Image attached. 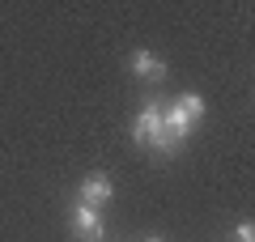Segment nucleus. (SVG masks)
I'll return each mask as SVG.
<instances>
[{"instance_id":"2","label":"nucleus","mask_w":255,"mask_h":242,"mask_svg":"<svg viewBox=\"0 0 255 242\" xmlns=\"http://www.w3.org/2000/svg\"><path fill=\"white\" fill-rule=\"evenodd\" d=\"M77 196H81V204L102 208V204H111V196H115V183H111V174H90Z\"/></svg>"},{"instance_id":"1","label":"nucleus","mask_w":255,"mask_h":242,"mask_svg":"<svg viewBox=\"0 0 255 242\" xmlns=\"http://www.w3.org/2000/svg\"><path fill=\"white\" fill-rule=\"evenodd\" d=\"M68 221H73L77 238L81 242H102V230H107V221H102V208H90L77 200L73 208H68Z\"/></svg>"},{"instance_id":"7","label":"nucleus","mask_w":255,"mask_h":242,"mask_svg":"<svg viewBox=\"0 0 255 242\" xmlns=\"http://www.w3.org/2000/svg\"><path fill=\"white\" fill-rule=\"evenodd\" d=\"M174 107H179L183 115L191 119V123H196V119L204 115V98H200V94H179V102H174Z\"/></svg>"},{"instance_id":"5","label":"nucleus","mask_w":255,"mask_h":242,"mask_svg":"<svg viewBox=\"0 0 255 242\" xmlns=\"http://www.w3.org/2000/svg\"><path fill=\"white\" fill-rule=\"evenodd\" d=\"M162 127H170V132L179 136V140H187V132H191V119L183 115L179 107H166V111H162Z\"/></svg>"},{"instance_id":"3","label":"nucleus","mask_w":255,"mask_h":242,"mask_svg":"<svg viewBox=\"0 0 255 242\" xmlns=\"http://www.w3.org/2000/svg\"><path fill=\"white\" fill-rule=\"evenodd\" d=\"M157 127H162V107H157V102H149V107L136 115V123H132V140H136V144H149Z\"/></svg>"},{"instance_id":"8","label":"nucleus","mask_w":255,"mask_h":242,"mask_svg":"<svg viewBox=\"0 0 255 242\" xmlns=\"http://www.w3.org/2000/svg\"><path fill=\"white\" fill-rule=\"evenodd\" d=\"M234 234H238V242H255V225H251V221H238Z\"/></svg>"},{"instance_id":"9","label":"nucleus","mask_w":255,"mask_h":242,"mask_svg":"<svg viewBox=\"0 0 255 242\" xmlns=\"http://www.w3.org/2000/svg\"><path fill=\"white\" fill-rule=\"evenodd\" d=\"M145 242H166V238H145Z\"/></svg>"},{"instance_id":"6","label":"nucleus","mask_w":255,"mask_h":242,"mask_svg":"<svg viewBox=\"0 0 255 242\" xmlns=\"http://www.w3.org/2000/svg\"><path fill=\"white\" fill-rule=\"evenodd\" d=\"M179 136H174L170 132V127H157V132H153V140H149V149H153V153H162V157H170V153H179Z\"/></svg>"},{"instance_id":"4","label":"nucleus","mask_w":255,"mask_h":242,"mask_svg":"<svg viewBox=\"0 0 255 242\" xmlns=\"http://www.w3.org/2000/svg\"><path fill=\"white\" fill-rule=\"evenodd\" d=\"M132 72H136L140 81H153V85L166 81V64L157 60L153 51H136V55H132Z\"/></svg>"}]
</instances>
